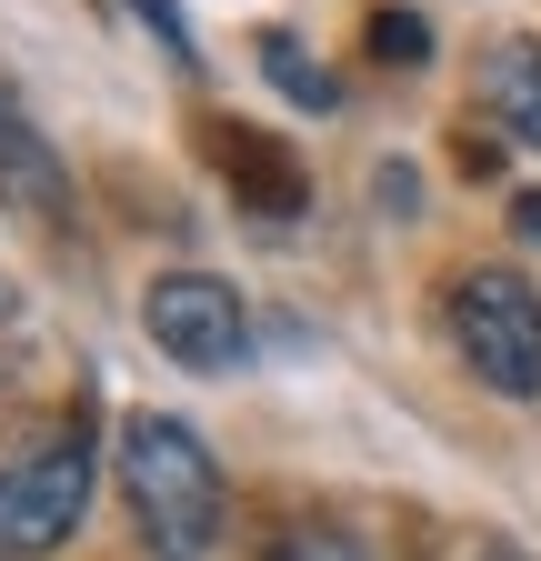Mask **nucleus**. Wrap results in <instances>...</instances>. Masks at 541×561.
Listing matches in <instances>:
<instances>
[{"mask_svg": "<svg viewBox=\"0 0 541 561\" xmlns=\"http://www.w3.org/2000/svg\"><path fill=\"white\" fill-rule=\"evenodd\" d=\"M120 502H130V522H141L151 561H211L231 491H221L211 442H200L181 411H130L120 421Z\"/></svg>", "mask_w": 541, "mask_h": 561, "instance_id": "obj_1", "label": "nucleus"}, {"mask_svg": "<svg viewBox=\"0 0 541 561\" xmlns=\"http://www.w3.org/2000/svg\"><path fill=\"white\" fill-rule=\"evenodd\" d=\"M441 331L471 362V381L502 401H541V291L511 261H461L441 280Z\"/></svg>", "mask_w": 541, "mask_h": 561, "instance_id": "obj_2", "label": "nucleus"}, {"mask_svg": "<svg viewBox=\"0 0 541 561\" xmlns=\"http://www.w3.org/2000/svg\"><path fill=\"white\" fill-rule=\"evenodd\" d=\"M91 481H101V442H91V411H71L21 461H0V551H21V561L60 551L91 512Z\"/></svg>", "mask_w": 541, "mask_h": 561, "instance_id": "obj_3", "label": "nucleus"}, {"mask_svg": "<svg viewBox=\"0 0 541 561\" xmlns=\"http://www.w3.org/2000/svg\"><path fill=\"white\" fill-rule=\"evenodd\" d=\"M141 331L181 371H241L251 362V311H241V291L221 271H161L141 291Z\"/></svg>", "mask_w": 541, "mask_h": 561, "instance_id": "obj_4", "label": "nucleus"}, {"mask_svg": "<svg viewBox=\"0 0 541 561\" xmlns=\"http://www.w3.org/2000/svg\"><path fill=\"white\" fill-rule=\"evenodd\" d=\"M0 210H21V221L60 231L71 221V171H60V151L41 140V121L0 91Z\"/></svg>", "mask_w": 541, "mask_h": 561, "instance_id": "obj_5", "label": "nucleus"}, {"mask_svg": "<svg viewBox=\"0 0 541 561\" xmlns=\"http://www.w3.org/2000/svg\"><path fill=\"white\" fill-rule=\"evenodd\" d=\"M200 151H211V171H221V181H241V191H251V210H261V221H291V210H311V191H301L291 151L251 140L241 121H231V130H221V121H200Z\"/></svg>", "mask_w": 541, "mask_h": 561, "instance_id": "obj_6", "label": "nucleus"}, {"mask_svg": "<svg viewBox=\"0 0 541 561\" xmlns=\"http://www.w3.org/2000/svg\"><path fill=\"white\" fill-rule=\"evenodd\" d=\"M482 101H492V121L521 140V151H541V41L531 31H502L482 50Z\"/></svg>", "mask_w": 541, "mask_h": 561, "instance_id": "obj_7", "label": "nucleus"}, {"mask_svg": "<svg viewBox=\"0 0 541 561\" xmlns=\"http://www.w3.org/2000/svg\"><path fill=\"white\" fill-rule=\"evenodd\" d=\"M251 50H261V70H270V91H281L291 111H342V81L291 41V31H251Z\"/></svg>", "mask_w": 541, "mask_h": 561, "instance_id": "obj_8", "label": "nucleus"}, {"mask_svg": "<svg viewBox=\"0 0 541 561\" xmlns=\"http://www.w3.org/2000/svg\"><path fill=\"white\" fill-rule=\"evenodd\" d=\"M120 11H130V21L151 31V50H161V60L181 70V81L200 70V41H191V21H181V0H120Z\"/></svg>", "mask_w": 541, "mask_h": 561, "instance_id": "obj_9", "label": "nucleus"}, {"mask_svg": "<svg viewBox=\"0 0 541 561\" xmlns=\"http://www.w3.org/2000/svg\"><path fill=\"white\" fill-rule=\"evenodd\" d=\"M371 60L381 70H422L431 60V21L422 11H371Z\"/></svg>", "mask_w": 541, "mask_h": 561, "instance_id": "obj_10", "label": "nucleus"}, {"mask_svg": "<svg viewBox=\"0 0 541 561\" xmlns=\"http://www.w3.org/2000/svg\"><path fill=\"white\" fill-rule=\"evenodd\" d=\"M261 561H381V551H361L352 531H331V522H301V531H281Z\"/></svg>", "mask_w": 541, "mask_h": 561, "instance_id": "obj_11", "label": "nucleus"}, {"mask_svg": "<svg viewBox=\"0 0 541 561\" xmlns=\"http://www.w3.org/2000/svg\"><path fill=\"white\" fill-rule=\"evenodd\" d=\"M511 241L541 251V191H511Z\"/></svg>", "mask_w": 541, "mask_h": 561, "instance_id": "obj_12", "label": "nucleus"}, {"mask_svg": "<svg viewBox=\"0 0 541 561\" xmlns=\"http://www.w3.org/2000/svg\"><path fill=\"white\" fill-rule=\"evenodd\" d=\"M0 561H21V551H0Z\"/></svg>", "mask_w": 541, "mask_h": 561, "instance_id": "obj_13", "label": "nucleus"}, {"mask_svg": "<svg viewBox=\"0 0 541 561\" xmlns=\"http://www.w3.org/2000/svg\"><path fill=\"white\" fill-rule=\"evenodd\" d=\"M502 561H511V551H502Z\"/></svg>", "mask_w": 541, "mask_h": 561, "instance_id": "obj_14", "label": "nucleus"}]
</instances>
